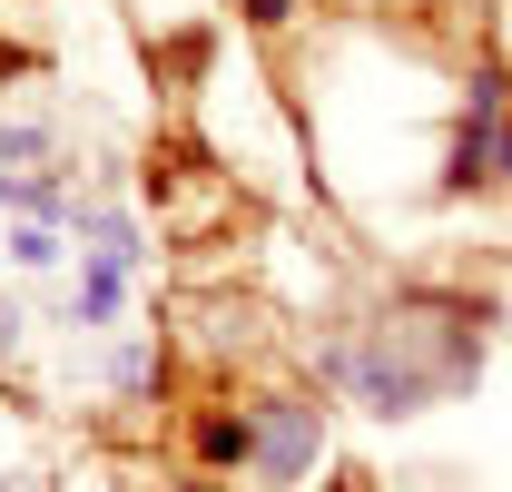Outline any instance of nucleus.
I'll use <instances>...</instances> for the list:
<instances>
[{
  "instance_id": "1",
  "label": "nucleus",
  "mask_w": 512,
  "mask_h": 492,
  "mask_svg": "<svg viewBox=\"0 0 512 492\" xmlns=\"http://www.w3.org/2000/svg\"><path fill=\"white\" fill-rule=\"evenodd\" d=\"M473 374H483V315L463 306V296H404V306H384L365 335H355V404L384 414V424H404V414H434L453 394H473Z\"/></svg>"
},
{
  "instance_id": "2",
  "label": "nucleus",
  "mask_w": 512,
  "mask_h": 492,
  "mask_svg": "<svg viewBox=\"0 0 512 492\" xmlns=\"http://www.w3.org/2000/svg\"><path fill=\"white\" fill-rule=\"evenodd\" d=\"M247 433H256V453H247L256 492H306L325 473V404L316 394H256Z\"/></svg>"
},
{
  "instance_id": "3",
  "label": "nucleus",
  "mask_w": 512,
  "mask_h": 492,
  "mask_svg": "<svg viewBox=\"0 0 512 492\" xmlns=\"http://www.w3.org/2000/svg\"><path fill=\"white\" fill-rule=\"evenodd\" d=\"M197 463L207 473H247V453H256V433H247V414H197Z\"/></svg>"
},
{
  "instance_id": "4",
  "label": "nucleus",
  "mask_w": 512,
  "mask_h": 492,
  "mask_svg": "<svg viewBox=\"0 0 512 492\" xmlns=\"http://www.w3.org/2000/svg\"><path fill=\"white\" fill-rule=\"evenodd\" d=\"M10 266H60V237H50V227H20V237H10Z\"/></svg>"
},
{
  "instance_id": "5",
  "label": "nucleus",
  "mask_w": 512,
  "mask_h": 492,
  "mask_svg": "<svg viewBox=\"0 0 512 492\" xmlns=\"http://www.w3.org/2000/svg\"><path fill=\"white\" fill-rule=\"evenodd\" d=\"M247 20H256V30H286V20H296V0H247Z\"/></svg>"
},
{
  "instance_id": "6",
  "label": "nucleus",
  "mask_w": 512,
  "mask_h": 492,
  "mask_svg": "<svg viewBox=\"0 0 512 492\" xmlns=\"http://www.w3.org/2000/svg\"><path fill=\"white\" fill-rule=\"evenodd\" d=\"M493 178L512 187V119H503V148H493Z\"/></svg>"
},
{
  "instance_id": "7",
  "label": "nucleus",
  "mask_w": 512,
  "mask_h": 492,
  "mask_svg": "<svg viewBox=\"0 0 512 492\" xmlns=\"http://www.w3.org/2000/svg\"><path fill=\"white\" fill-rule=\"evenodd\" d=\"M0 492H50V483H40V473H0Z\"/></svg>"
},
{
  "instance_id": "8",
  "label": "nucleus",
  "mask_w": 512,
  "mask_h": 492,
  "mask_svg": "<svg viewBox=\"0 0 512 492\" xmlns=\"http://www.w3.org/2000/svg\"><path fill=\"white\" fill-rule=\"evenodd\" d=\"M345 492H375V483H345Z\"/></svg>"
}]
</instances>
